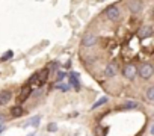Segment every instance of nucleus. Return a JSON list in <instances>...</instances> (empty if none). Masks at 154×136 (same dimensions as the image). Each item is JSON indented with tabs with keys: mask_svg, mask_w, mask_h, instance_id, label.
I'll return each instance as SVG.
<instances>
[{
	"mask_svg": "<svg viewBox=\"0 0 154 136\" xmlns=\"http://www.w3.org/2000/svg\"><path fill=\"white\" fill-rule=\"evenodd\" d=\"M152 73H154V68H152L151 63H143V65L140 66V70H139V76H140L143 80H148V79L152 76Z\"/></svg>",
	"mask_w": 154,
	"mask_h": 136,
	"instance_id": "nucleus-1",
	"label": "nucleus"
},
{
	"mask_svg": "<svg viewBox=\"0 0 154 136\" xmlns=\"http://www.w3.org/2000/svg\"><path fill=\"white\" fill-rule=\"evenodd\" d=\"M68 80H69V88L72 86L75 91H80V88H82V85H80V80H79V73H75V71H71L69 74H68Z\"/></svg>",
	"mask_w": 154,
	"mask_h": 136,
	"instance_id": "nucleus-2",
	"label": "nucleus"
},
{
	"mask_svg": "<svg viewBox=\"0 0 154 136\" xmlns=\"http://www.w3.org/2000/svg\"><path fill=\"white\" fill-rule=\"evenodd\" d=\"M122 74H124L125 79L133 80V79L136 77V68H134V65H131V63L125 65V66H124V70H122Z\"/></svg>",
	"mask_w": 154,
	"mask_h": 136,
	"instance_id": "nucleus-3",
	"label": "nucleus"
},
{
	"mask_svg": "<svg viewBox=\"0 0 154 136\" xmlns=\"http://www.w3.org/2000/svg\"><path fill=\"white\" fill-rule=\"evenodd\" d=\"M106 17L110 21H116L119 18V9H118V6H109L106 9Z\"/></svg>",
	"mask_w": 154,
	"mask_h": 136,
	"instance_id": "nucleus-4",
	"label": "nucleus"
},
{
	"mask_svg": "<svg viewBox=\"0 0 154 136\" xmlns=\"http://www.w3.org/2000/svg\"><path fill=\"white\" fill-rule=\"evenodd\" d=\"M48 74H50V70H48V68H44V70L38 71V80H36V85H38V86H42V85L47 82Z\"/></svg>",
	"mask_w": 154,
	"mask_h": 136,
	"instance_id": "nucleus-5",
	"label": "nucleus"
},
{
	"mask_svg": "<svg viewBox=\"0 0 154 136\" xmlns=\"http://www.w3.org/2000/svg\"><path fill=\"white\" fill-rule=\"evenodd\" d=\"M30 95H32V88H30L29 85H26V86H24V88H21V91H20L18 101H20V103H23V101H26Z\"/></svg>",
	"mask_w": 154,
	"mask_h": 136,
	"instance_id": "nucleus-6",
	"label": "nucleus"
},
{
	"mask_svg": "<svg viewBox=\"0 0 154 136\" xmlns=\"http://www.w3.org/2000/svg\"><path fill=\"white\" fill-rule=\"evenodd\" d=\"M116 73H118V65L113 63V62L109 63V65L104 68V76H106V77H113Z\"/></svg>",
	"mask_w": 154,
	"mask_h": 136,
	"instance_id": "nucleus-7",
	"label": "nucleus"
},
{
	"mask_svg": "<svg viewBox=\"0 0 154 136\" xmlns=\"http://www.w3.org/2000/svg\"><path fill=\"white\" fill-rule=\"evenodd\" d=\"M95 42H97V36H95V35H86V36L83 38V41H82V44H83L85 47H94Z\"/></svg>",
	"mask_w": 154,
	"mask_h": 136,
	"instance_id": "nucleus-8",
	"label": "nucleus"
},
{
	"mask_svg": "<svg viewBox=\"0 0 154 136\" xmlns=\"http://www.w3.org/2000/svg\"><path fill=\"white\" fill-rule=\"evenodd\" d=\"M11 98H12L11 91H2V92H0V106H3V104L9 103Z\"/></svg>",
	"mask_w": 154,
	"mask_h": 136,
	"instance_id": "nucleus-9",
	"label": "nucleus"
},
{
	"mask_svg": "<svg viewBox=\"0 0 154 136\" xmlns=\"http://www.w3.org/2000/svg\"><path fill=\"white\" fill-rule=\"evenodd\" d=\"M128 8H130V11L131 12H139V11H142V8H143V3L142 2H137V0H133V2H130L128 3Z\"/></svg>",
	"mask_w": 154,
	"mask_h": 136,
	"instance_id": "nucleus-10",
	"label": "nucleus"
},
{
	"mask_svg": "<svg viewBox=\"0 0 154 136\" xmlns=\"http://www.w3.org/2000/svg\"><path fill=\"white\" fill-rule=\"evenodd\" d=\"M152 35V27L151 26H143V27H140V30H139V36L140 38H148V36H151Z\"/></svg>",
	"mask_w": 154,
	"mask_h": 136,
	"instance_id": "nucleus-11",
	"label": "nucleus"
},
{
	"mask_svg": "<svg viewBox=\"0 0 154 136\" xmlns=\"http://www.w3.org/2000/svg\"><path fill=\"white\" fill-rule=\"evenodd\" d=\"M14 56V51L12 50H8V51H5L2 56H0V62H5V60H9L11 57Z\"/></svg>",
	"mask_w": 154,
	"mask_h": 136,
	"instance_id": "nucleus-12",
	"label": "nucleus"
},
{
	"mask_svg": "<svg viewBox=\"0 0 154 136\" xmlns=\"http://www.w3.org/2000/svg\"><path fill=\"white\" fill-rule=\"evenodd\" d=\"M11 115H12V116H21V115H23V109H21L20 106H14V107L11 109Z\"/></svg>",
	"mask_w": 154,
	"mask_h": 136,
	"instance_id": "nucleus-13",
	"label": "nucleus"
},
{
	"mask_svg": "<svg viewBox=\"0 0 154 136\" xmlns=\"http://www.w3.org/2000/svg\"><path fill=\"white\" fill-rule=\"evenodd\" d=\"M107 103V97H101L100 100H97L94 104H92V109H97V107H100V106H103V104H106Z\"/></svg>",
	"mask_w": 154,
	"mask_h": 136,
	"instance_id": "nucleus-14",
	"label": "nucleus"
},
{
	"mask_svg": "<svg viewBox=\"0 0 154 136\" xmlns=\"http://www.w3.org/2000/svg\"><path fill=\"white\" fill-rule=\"evenodd\" d=\"M39 122H41V116L39 115H36V116H33V118H30V125H33V127H38L39 125Z\"/></svg>",
	"mask_w": 154,
	"mask_h": 136,
	"instance_id": "nucleus-15",
	"label": "nucleus"
},
{
	"mask_svg": "<svg viewBox=\"0 0 154 136\" xmlns=\"http://www.w3.org/2000/svg\"><path fill=\"white\" fill-rule=\"evenodd\" d=\"M146 100L148 101H152L154 100V88L152 86H149L148 91H146Z\"/></svg>",
	"mask_w": 154,
	"mask_h": 136,
	"instance_id": "nucleus-16",
	"label": "nucleus"
},
{
	"mask_svg": "<svg viewBox=\"0 0 154 136\" xmlns=\"http://www.w3.org/2000/svg\"><path fill=\"white\" fill-rule=\"evenodd\" d=\"M56 89H59V91L65 92V91H68V89H69V85H62V83H56Z\"/></svg>",
	"mask_w": 154,
	"mask_h": 136,
	"instance_id": "nucleus-17",
	"label": "nucleus"
},
{
	"mask_svg": "<svg viewBox=\"0 0 154 136\" xmlns=\"http://www.w3.org/2000/svg\"><path fill=\"white\" fill-rule=\"evenodd\" d=\"M65 77H66V73L65 71H59L57 73V77H56V83H60V80L65 79Z\"/></svg>",
	"mask_w": 154,
	"mask_h": 136,
	"instance_id": "nucleus-18",
	"label": "nucleus"
},
{
	"mask_svg": "<svg viewBox=\"0 0 154 136\" xmlns=\"http://www.w3.org/2000/svg\"><path fill=\"white\" fill-rule=\"evenodd\" d=\"M47 130H48V131H51V133L57 131V124H54V122H50V124L47 125Z\"/></svg>",
	"mask_w": 154,
	"mask_h": 136,
	"instance_id": "nucleus-19",
	"label": "nucleus"
},
{
	"mask_svg": "<svg viewBox=\"0 0 154 136\" xmlns=\"http://www.w3.org/2000/svg\"><path fill=\"white\" fill-rule=\"evenodd\" d=\"M136 106H137V103H134V101H127V103L124 104L125 109H133V107H136Z\"/></svg>",
	"mask_w": 154,
	"mask_h": 136,
	"instance_id": "nucleus-20",
	"label": "nucleus"
},
{
	"mask_svg": "<svg viewBox=\"0 0 154 136\" xmlns=\"http://www.w3.org/2000/svg\"><path fill=\"white\" fill-rule=\"evenodd\" d=\"M3 122H5V115H0V127H2Z\"/></svg>",
	"mask_w": 154,
	"mask_h": 136,
	"instance_id": "nucleus-21",
	"label": "nucleus"
}]
</instances>
